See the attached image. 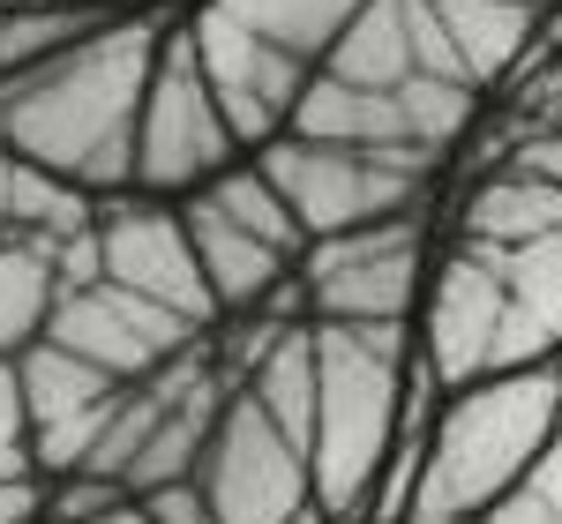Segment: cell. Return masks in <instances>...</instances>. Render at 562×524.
<instances>
[{"instance_id":"30","label":"cell","mask_w":562,"mask_h":524,"mask_svg":"<svg viewBox=\"0 0 562 524\" xmlns=\"http://www.w3.org/2000/svg\"><path fill=\"white\" fill-rule=\"evenodd\" d=\"M98 524H158V517H150V510H143V502H121V510H113V517H98Z\"/></svg>"},{"instance_id":"17","label":"cell","mask_w":562,"mask_h":524,"mask_svg":"<svg viewBox=\"0 0 562 524\" xmlns=\"http://www.w3.org/2000/svg\"><path fill=\"white\" fill-rule=\"evenodd\" d=\"M562 232V187L532 173H487L465 195V240H495V248H525V240H548Z\"/></svg>"},{"instance_id":"6","label":"cell","mask_w":562,"mask_h":524,"mask_svg":"<svg viewBox=\"0 0 562 524\" xmlns=\"http://www.w3.org/2000/svg\"><path fill=\"white\" fill-rule=\"evenodd\" d=\"M256 166L278 180V195L293 203L307 240H330V232H360V225L405 218L420 180L397 173L375 150H338V143H301V135H278L262 143Z\"/></svg>"},{"instance_id":"10","label":"cell","mask_w":562,"mask_h":524,"mask_svg":"<svg viewBox=\"0 0 562 524\" xmlns=\"http://www.w3.org/2000/svg\"><path fill=\"white\" fill-rule=\"evenodd\" d=\"M98 240H105V277L113 285L173 307L180 322H195V330H211L225 315L180 210H166V203H105L98 210Z\"/></svg>"},{"instance_id":"13","label":"cell","mask_w":562,"mask_h":524,"mask_svg":"<svg viewBox=\"0 0 562 524\" xmlns=\"http://www.w3.org/2000/svg\"><path fill=\"white\" fill-rule=\"evenodd\" d=\"M188 240H195V255H203V277H211L217 307H262L285 277H293V255H278V248H262L256 232H240L233 218H217L203 195H188Z\"/></svg>"},{"instance_id":"18","label":"cell","mask_w":562,"mask_h":524,"mask_svg":"<svg viewBox=\"0 0 562 524\" xmlns=\"http://www.w3.org/2000/svg\"><path fill=\"white\" fill-rule=\"evenodd\" d=\"M15 367H23V397H31V435H38V428H60V420H76V412H98V405H113V397L128 390V383H113L105 367H90V360H76V352H60L53 338H38Z\"/></svg>"},{"instance_id":"3","label":"cell","mask_w":562,"mask_h":524,"mask_svg":"<svg viewBox=\"0 0 562 524\" xmlns=\"http://www.w3.org/2000/svg\"><path fill=\"white\" fill-rule=\"evenodd\" d=\"M315 360H323V397H315V502L330 517L368 510V487L397 449L405 420V367L413 338L405 322H315Z\"/></svg>"},{"instance_id":"16","label":"cell","mask_w":562,"mask_h":524,"mask_svg":"<svg viewBox=\"0 0 562 524\" xmlns=\"http://www.w3.org/2000/svg\"><path fill=\"white\" fill-rule=\"evenodd\" d=\"M248 390H256V405L278 420V435L293 442V449H315V397H323V360H315V322H293L278 345L262 352V367L248 375Z\"/></svg>"},{"instance_id":"14","label":"cell","mask_w":562,"mask_h":524,"mask_svg":"<svg viewBox=\"0 0 562 524\" xmlns=\"http://www.w3.org/2000/svg\"><path fill=\"white\" fill-rule=\"evenodd\" d=\"M323 68L338 83H360V90H397L420 76V45H413V0H368L352 15L338 45L323 53Z\"/></svg>"},{"instance_id":"22","label":"cell","mask_w":562,"mask_h":524,"mask_svg":"<svg viewBox=\"0 0 562 524\" xmlns=\"http://www.w3.org/2000/svg\"><path fill=\"white\" fill-rule=\"evenodd\" d=\"M121 502H135L128 480H105V472H68V487L45 502V517H60V524H98V517H113Z\"/></svg>"},{"instance_id":"25","label":"cell","mask_w":562,"mask_h":524,"mask_svg":"<svg viewBox=\"0 0 562 524\" xmlns=\"http://www.w3.org/2000/svg\"><path fill=\"white\" fill-rule=\"evenodd\" d=\"M0 449H31V397L15 360H0Z\"/></svg>"},{"instance_id":"27","label":"cell","mask_w":562,"mask_h":524,"mask_svg":"<svg viewBox=\"0 0 562 524\" xmlns=\"http://www.w3.org/2000/svg\"><path fill=\"white\" fill-rule=\"evenodd\" d=\"M518 487H525V494H532V502H540V510H548V517L562 524V428L548 435V449L532 457V472H525Z\"/></svg>"},{"instance_id":"20","label":"cell","mask_w":562,"mask_h":524,"mask_svg":"<svg viewBox=\"0 0 562 524\" xmlns=\"http://www.w3.org/2000/svg\"><path fill=\"white\" fill-rule=\"evenodd\" d=\"M60 300V277H53V255L38 240H0V360H23V352L45 338V315Z\"/></svg>"},{"instance_id":"24","label":"cell","mask_w":562,"mask_h":524,"mask_svg":"<svg viewBox=\"0 0 562 524\" xmlns=\"http://www.w3.org/2000/svg\"><path fill=\"white\" fill-rule=\"evenodd\" d=\"M135 502H143V510H150L158 524H217V517H211V502H203V487H195V480L150 487V494H135Z\"/></svg>"},{"instance_id":"29","label":"cell","mask_w":562,"mask_h":524,"mask_svg":"<svg viewBox=\"0 0 562 524\" xmlns=\"http://www.w3.org/2000/svg\"><path fill=\"white\" fill-rule=\"evenodd\" d=\"M473 524H555V517H548V510H540L525 487H510V494H503V502H487Z\"/></svg>"},{"instance_id":"33","label":"cell","mask_w":562,"mask_h":524,"mask_svg":"<svg viewBox=\"0 0 562 524\" xmlns=\"http://www.w3.org/2000/svg\"><path fill=\"white\" fill-rule=\"evenodd\" d=\"M0 8H23V0H0Z\"/></svg>"},{"instance_id":"9","label":"cell","mask_w":562,"mask_h":524,"mask_svg":"<svg viewBox=\"0 0 562 524\" xmlns=\"http://www.w3.org/2000/svg\"><path fill=\"white\" fill-rule=\"evenodd\" d=\"M45 338L60 352H76V360H90V367H105L113 383H150V375H158L166 360H180L203 330L180 322L173 307L143 300V293H128V285L105 277V285H83V293H60L53 315H45Z\"/></svg>"},{"instance_id":"11","label":"cell","mask_w":562,"mask_h":524,"mask_svg":"<svg viewBox=\"0 0 562 524\" xmlns=\"http://www.w3.org/2000/svg\"><path fill=\"white\" fill-rule=\"evenodd\" d=\"M503 255L495 240H458L442 270H435V293H428V367L465 390L487 375V352H495V330H503V307H510V285H503Z\"/></svg>"},{"instance_id":"7","label":"cell","mask_w":562,"mask_h":524,"mask_svg":"<svg viewBox=\"0 0 562 524\" xmlns=\"http://www.w3.org/2000/svg\"><path fill=\"white\" fill-rule=\"evenodd\" d=\"M188 38H195L203 83H211L217 113H225V128H233L240 150H262V143H278V135L293 128V105H301L315 60L285 53V45H270L262 31H248L240 15H225L217 0L195 8Z\"/></svg>"},{"instance_id":"35","label":"cell","mask_w":562,"mask_h":524,"mask_svg":"<svg viewBox=\"0 0 562 524\" xmlns=\"http://www.w3.org/2000/svg\"><path fill=\"white\" fill-rule=\"evenodd\" d=\"M45 524H60V517H45Z\"/></svg>"},{"instance_id":"37","label":"cell","mask_w":562,"mask_h":524,"mask_svg":"<svg viewBox=\"0 0 562 524\" xmlns=\"http://www.w3.org/2000/svg\"><path fill=\"white\" fill-rule=\"evenodd\" d=\"M555 68H562V60H555Z\"/></svg>"},{"instance_id":"21","label":"cell","mask_w":562,"mask_h":524,"mask_svg":"<svg viewBox=\"0 0 562 524\" xmlns=\"http://www.w3.org/2000/svg\"><path fill=\"white\" fill-rule=\"evenodd\" d=\"M217 8L240 15L248 31H262L270 45H285V53H301V60L323 68V53L338 45V31H346L368 0H217Z\"/></svg>"},{"instance_id":"28","label":"cell","mask_w":562,"mask_h":524,"mask_svg":"<svg viewBox=\"0 0 562 524\" xmlns=\"http://www.w3.org/2000/svg\"><path fill=\"white\" fill-rule=\"evenodd\" d=\"M0 524H45V487L31 480H0Z\"/></svg>"},{"instance_id":"36","label":"cell","mask_w":562,"mask_h":524,"mask_svg":"<svg viewBox=\"0 0 562 524\" xmlns=\"http://www.w3.org/2000/svg\"><path fill=\"white\" fill-rule=\"evenodd\" d=\"M540 8H548V0H540Z\"/></svg>"},{"instance_id":"32","label":"cell","mask_w":562,"mask_h":524,"mask_svg":"<svg viewBox=\"0 0 562 524\" xmlns=\"http://www.w3.org/2000/svg\"><path fill=\"white\" fill-rule=\"evenodd\" d=\"M548 128H562V98H555V105H548Z\"/></svg>"},{"instance_id":"23","label":"cell","mask_w":562,"mask_h":524,"mask_svg":"<svg viewBox=\"0 0 562 524\" xmlns=\"http://www.w3.org/2000/svg\"><path fill=\"white\" fill-rule=\"evenodd\" d=\"M53 277H60V293L105 285V240H98V225H90V232H68V240H53Z\"/></svg>"},{"instance_id":"8","label":"cell","mask_w":562,"mask_h":524,"mask_svg":"<svg viewBox=\"0 0 562 524\" xmlns=\"http://www.w3.org/2000/svg\"><path fill=\"white\" fill-rule=\"evenodd\" d=\"M293 277L323 322H405L413 285H420V218L405 210L360 232L307 240V262Z\"/></svg>"},{"instance_id":"19","label":"cell","mask_w":562,"mask_h":524,"mask_svg":"<svg viewBox=\"0 0 562 524\" xmlns=\"http://www.w3.org/2000/svg\"><path fill=\"white\" fill-rule=\"evenodd\" d=\"M195 195L211 203L217 218H233L240 232H256L262 248H278V255H293V270H301V255H307V232H301V218H293V203L278 195V180L262 173L256 158H248V166L233 158V166H225V173H217L211 187H195Z\"/></svg>"},{"instance_id":"31","label":"cell","mask_w":562,"mask_h":524,"mask_svg":"<svg viewBox=\"0 0 562 524\" xmlns=\"http://www.w3.org/2000/svg\"><path fill=\"white\" fill-rule=\"evenodd\" d=\"M293 524H330V510H323V502H301V510H293Z\"/></svg>"},{"instance_id":"2","label":"cell","mask_w":562,"mask_h":524,"mask_svg":"<svg viewBox=\"0 0 562 524\" xmlns=\"http://www.w3.org/2000/svg\"><path fill=\"white\" fill-rule=\"evenodd\" d=\"M562 428V367H518V375H480L450 397V412L435 420L420 494L405 524H473L487 502H503L532 472V457Z\"/></svg>"},{"instance_id":"15","label":"cell","mask_w":562,"mask_h":524,"mask_svg":"<svg viewBox=\"0 0 562 524\" xmlns=\"http://www.w3.org/2000/svg\"><path fill=\"white\" fill-rule=\"evenodd\" d=\"M435 15H442V31H450L473 83L510 76L540 38V0H435Z\"/></svg>"},{"instance_id":"34","label":"cell","mask_w":562,"mask_h":524,"mask_svg":"<svg viewBox=\"0 0 562 524\" xmlns=\"http://www.w3.org/2000/svg\"><path fill=\"white\" fill-rule=\"evenodd\" d=\"M0 240H8V218H0Z\"/></svg>"},{"instance_id":"5","label":"cell","mask_w":562,"mask_h":524,"mask_svg":"<svg viewBox=\"0 0 562 524\" xmlns=\"http://www.w3.org/2000/svg\"><path fill=\"white\" fill-rule=\"evenodd\" d=\"M195 487L217 524H293L301 502H315V472L278 420L256 405V390H233L211 428V449L195 465Z\"/></svg>"},{"instance_id":"26","label":"cell","mask_w":562,"mask_h":524,"mask_svg":"<svg viewBox=\"0 0 562 524\" xmlns=\"http://www.w3.org/2000/svg\"><path fill=\"white\" fill-rule=\"evenodd\" d=\"M510 173H532V180H555V187H562V128L540 121V128L510 150Z\"/></svg>"},{"instance_id":"12","label":"cell","mask_w":562,"mask_h":524,"mask_svg":"<svg viewBox=\"0 0 562 524\" xmlns=\"http://www.w3.org/2000/svg\"><path fill=\"white\" fill-rule=\"evenodd\" d=\"M301 143H338V150H375V158H390L397 173L428 180L435 158L442 150H428L420 135H413V113H405V98L397 90H360V83H338L330 68H315L301 90V105H293V128Z\"/></svg>"},{"instance_id":"4","label":"cell","mask_w":562,"mask_h":524,"mask_svg":"<svg viewBox=\"0 0 562 524\" xmlns=\"http://www.w3.org/2000/svg\"><path fill=\"white\" fill-rule=\"evenodd\" d=\"M233 128L217 113L211 83H203V60L188 31H166L158 45V76L143 98V128H135V187L150 195H195L233 166Z\"/></svg>"},{"instance_id":"1","label":"cell","mask_w":562,"mask_h":524,"mask_svg":"<svg viewBox=\"0 0 562 524\" xmlns=\"http://www.w3.org/2000/svg\"><path fill=\"white\" fill-rule=\"evenodd\" d=\"M158 45H166L158 23L113 15L83 45L0 76V143L90 195L135 187V128L158 76Z\"/></svg>"}]
</instances>
